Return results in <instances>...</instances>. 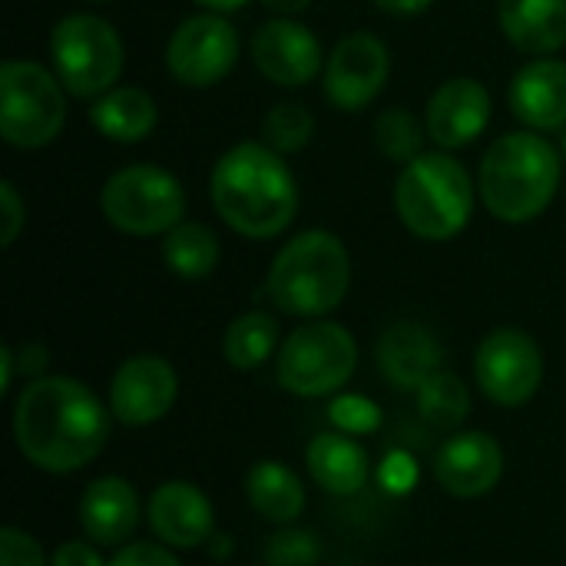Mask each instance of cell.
<instances>
[{
  "instance_id": "1",
  "label": "cell",
  "mask_w": 566,
  "mask_h": 566,
  "mask_svg": "<svg viewBox=\"0 0 566 566\" xmlns=\"http://www.w3.org/2000/svg\"><path fill=\"white\" fill-rule=\"evenodd\" d=\"M103 401L76 378H33L13 405V441L20 454L46 474H73L93 464L109 441Z\"/></svg>"
},
{
  "instance_id": "2",
  "label": "cell",
  "mask_w": 566,
  "mask_h": 566,
  "mask_svg": "<svg viewBox=\"0 0 566 566\" xmlns=\"http://www.w3.org/2000/svg\"><path fill=\"white\" fill-rule=\"evenodd\" d=\"M209 196L222 222L245 239L282 235L298 212V186L265 143H239L212 166Z\"/></svg>"
},
{
  "instance_id": "3",
  "label": "cell",
  "mask_w": 566,
  "mask_h": 566,
  "mask_svg": "<svg viewBox=\"0 0 566 566\" xmlns=\"http://www.w3.org/2000/svg\"><path fill=\"white\" fill-rule=\"evenodd\" d=\"M478 186L494 219L531 222L560 189V156L537 133H507L488 146Z\"/></svg>"
},
{
  "instance_id": "4",
  "label": "cell",
  "mask_w": 566,
  "mask_h": 566,
  "mask_svg": "<svg viewBox=\"0 0 566 566\" xmlns=\"http://www.w3.org/2000/svg\"><path fill=\"white\" fill-rule=\"evenodd\" d=\"M348 285L352 259L345 242L328 229H308L282 245L269 269L265 292L285 315L322 318L345 302Z\"/></svg>"
},
{
  "instance_id": "5",
  "label": "cell",
  "mask_w": 566,
  "mask_h": 566,
  "mask_svg": "<svg viewBox=\"0 0 566 566\" xmlns=\"http://www.w3.org/2000/svg\"><path fill=\"white\" fill-rule=\"evenodd\" d=\"M395 209L408 232L428 242L461 235L474 212V182L448 153H421L395 182Z\"/></svg>"
},
{
  "instance_id": "6",
  "label": "cell",
  "mask_w": 566,
  "mask_h": 566,
  "mask_svg": "<svg viewBox=\"0 0 566 566\" xmlns=\"http://www.w3.org/2000/svg\"><path fill=\"white\" fill-rule=\"evenodd\" d=\"M358 368V345L345 325L308 322L295 328L275 361V378L285 391L298 398H328L348 385Z\"/></svg>"
},
{
  "instance_id": "7",
  "label": "cell",
  "mask_w": 566,
  "mask_h": 566,
  "mask_svg": "<svg viewBox=\"0 0 566 566\" xmlns=\"http://www.w3.org/2000/svg\"><path fill=\"white\" fill-rule=\"evenodd\" d=\"M66 119L63 83L33 60H7L0 66V136L17 149L53 143Z\"/></svg>"
},
{
  "instance_id": "8",
  "label": "cell",
  "mask_w": 566,
  "mask_h": 566,
  "mask_svg": "<svg viewBox=\"0 0 566 566\" xmlns=\"http://www.w3.org/2000/svg\"><path fill=\"white\" fill-rule=\"evenodd\" d=\"M50 60L66 93L96 99L116 86L126 56L119 33L103 17L70 13L50 33Z\"/></svg>"
},
{
  "instance_id": "9",
  "label": "cell",
  "mask_w": 566,
  "mask_h": 566,
  "mask_svg": "<svg viewBox=\"0 0 566 566\" xmlns=\"http://www.w3.org/2000/svg\"><path fill=\"white\" fill-rule=\"evenodd\" d=\"M99 209L113 229L149 239L166 235L182 222L186 192L172 172L149 163H136L106 179L99 192Z\"/></svg>"
},
{
  "instance_id": "10",
  "label": "cell",
  "mask_w": 566,
  "mask_h": 566,
  "mask_svg": "<svg viewBox=\"0 0 566 566\" xmlns=\"http://www.w3.org/2000/svg\"><path fill=\"white\" fill-rule=\"evenodd\" d=\"M474 378L481 391L501 408L527 405L544 381V355L521 328L491 332L474 355Z\"/></svg>"
},
{
  "instance_id": "11",
  "label": "cell",
  "mask_w": 566,
  "mask_h": 566,
  "mask_svg": "<svg viewBox=\"0 0 566 566\" xmlns=\"http://www.w3.org/2000/svg\"><path fill=\"white\" fill-rule=\"evenodd\" d=\"M239 33L222 13H196L176 27L166 46V66L182 86H212L232 73Z\"/></svg>"
},
{
  "instance_id": "12",
  "label": "cell",
  "mask_w": 566,
  "mask_h": 566,
  "mask_svg": "<svg viewBox=\"0 0 566 566\" xmlns=\"http://www.w3.org/2000/svg\"><path fill=\"white\" fill-rule=\"evenodd\" d=\"M179 398L176 368L159 355H133L119 365L109 385V411L126 428L163 421Z\"/></svg>"
},
{
  "instance_id": "13",
  "label": "cell",
  "mask_w": 566,
  "mask_h": 566,
  "mask_svg": "<svg viewBox=\"0 0 566 566\" xmlns=\"http://www.w3.org/2000/svg\"><path fill=\"white\" fill-rule=\"evenodd\" d=\"M391 56L375 33L345 36L325 63V96L335 109H365L388 83Z\"/></svg>"
},
{
  "instance_id": "14",
  "label": "cell",
  "mask_w": 566,
  "mask_h": 566,
  "mask_svg": "<svg viewBox=\"0 0 566 566\" xmlns=\"http://www.w3.org/2000/svg\"><path fill=\"white\" fill-rule=\"evenodd\" d=\"M434 478L451 497H484L504 478V448L488 431L451 434L434 458Z\"/></svg>"
},
{
  "instance_id": "15",
  "label": "cell",
  "mask_w": 566,
  "mask_h": 566,
  "mask_svg": "<svg viewBox=\"0 0 566 566\" xmlns=\"http://www.w3.org/2000/svg\"><path fill=\"white\" fill-rule=\"evenodd\" d=\"M252 60L265 80L279 86H305L322 70V43L292 17H275L255 30Z\"/></svg>"
},
{
  "instance_id": "16",
  "label": "cell",
  "mask_w": 566,
  "mask_h": 566,
  "mask_svg": "<svg viewBox=\"0 0 566 566\" xmlns=\"http://www.w3.org/2000/svg\"><path fill=\"white\" fill-rule=\"evenodd\" d=\"M153 534L176 551H196L216 537L212 501L189 481H166L153 491L146 507Z\"/></svg>"
},
{
  "instance_id": "17",
  "label": "cell",
  "mask_w": 566,
  "mask_h": 566,
  "mask_svg": "<svg viewBox=\"0 0 566 566\" xmlns=\"http://www.w3.org/2000/svg\"><path fill=\"white\" fill-rule=\"evenodd\" d=\"M491 123V93L471 76L444 80L424 113L428 136L444 149H461L474 143Z\"/></svg>"
},
{
  "instance_id": "18",
  "label": "cell",
  "mask_w": 566,
  "mask_h": 566,
  "mask_svg": "<svg viewBox=\"0 0 566 566\" xmlns=\"http://www.w3.org/2000/svg\"><path fill=\"white\" fill-rule=\"evenodd\" d=\"M444 348L421 322H398L378 338V371L398 391H418L441 371Z\"/></svg>"
},
{
  "instance_id": "19",
  "label": "cell",
  "mask_w": 566,
  "mask_h": 566,
  "mask_svg": "<svg viewBox=\"0 0 566 566\" xmlns=\"http://www.w3.org/2000/svg\"><path fill=\"white\" fill-rule=\"evenodd\" d=\"M511 109L531 129L566 126V63L557 56H537L511 80Z\"/></svg>"
},
{
  "instance_id": "20",
  "label": "cell",
  "mask_w": 566,
  "mask_h": 566,
  "mask_svg": "<svg viewBox=\"0 0 566 566\" xmlns=\"http://www.w3.org/2000/svg\"><path fill=\"white\" fill-rule=\"evenodd\" d=\"M80 527L93 544L123 547L139 527L136 488L116 474L96 478L80 497Z\"/></svg>"
},
{
  "instance_id": "21",
  "label": "cell",
  "mask_w": 566,
  "mask_h": 566,
  "mask_svg": "<svg viewBox=\"0 0 566 566\" xmlns=\"http://www.w3.org/2000/svg\"><path fill=\"white\" fill-rule=\"evenodd\" d=\"M305 464H308V474L315 478V484L335 497H352V494L365 491V484L371 478L368 451L345 431H325V434L312 438V444L305 451Z\"/></svg>"
},
{
  "instance_id": "22",
  "label": "cell",
  "mask_w": 566,
  "mask_h": 566,
  "mask_svg": "<svg viewBox=\"0 0 566 566\" xmlns=\"http://www.w3.org/2000/svg\"><path fill=\"white\" fill-rule=\"evenodd\" d=\"M504 36L524 53H557L566 43V0H501Z\"/></svg>"
},
{
  "instance_id": "23",
  "label": "cell",
  "mask_w": 566,
  "mask_h": 566,
  "mask_svg": "<svg viewBox=\"0 0 566 566\" xmlns=\"http://www.w3.org/2000/svg\"><path fill=\"white\" fill-rule=\"evenodd\" d=\"M90 123L106 139L139 143L156 129L159 109H156V99L146 90H139V86H113V90H106L103 96L93 99Z\"/></svg>"
},
{
  "instance_id": "24",
  "label": "cell",
  "mask_w": 566,
  "mask_h": 566,
  "mask_svg": "<svg viewBox=\"0 0 566 566\" xmlns=\"http://www.w3.org/2000/svg\"><path fill=\"white\" fill-rule=\"evenodd\" d=\"M245 494H249L252 511L265 517L269 524L289 527L305 511V488L298 474L285 468L282 461H259L245 478Z\"/></svg>"
},
{
  "instance_id": "25",
  "label": "cell",
  "mask_w": 566,
  "mask_h": 566,
  "mask_svg": "<svg viewBox=\"0 0 566 566\" xmlns=\"http://www.w3.org/2000/svg\"><path fill=\"white\" fill-rule=\"evenodd\" d=\"M163 262L179 279H206L219 265V239L202 222H179L163 239Z\"/></svg>"
},
{
  "instance_id": "26",
  "label": "cell",
  "mask_w": 566,
  "mask_h": 566,
  "mask_svg": "<svg viewBox=\"0 0 566 566\" xmlns=\"http://www.w3.org/2000/svg\"><path fill=\"white\" fill-rule=\"evenodd\" d=\"M279 345V322L265 312H245L226 328V361L239 371H252L272 358Z\"/></svg>"
},
{
  "instance_id": "27",
  "label": "cell",
  "mask_w": 566,
  "mask_h": 566,
  "mask_svg": "<svg viewBox=\"0 0 566 566\" xmlns=\"http://www.w3.org/2000/svg\"><path fill=\"white\" fill-rule=\"evenodd\" d=\"M418 411L431 428L458 431L471 415V391L458 375L438 371L418 388Z\"/></svg>"
},
{
  "instance_id": "28",
  "label": "cell",
  "mask_w": 566,
  "mask_h": 566,
  "mask_svg": "<svg viewBox=\"0 0 566 566\" xmlns=\"http://www.w3.org/2000/svg\"><path fill=\"white\" fill-rule=\"evenodd\" d=\"M375 143L378 149L391 159V163H401L408 166L411 159H418L424 149V129L421 123L415 119V113L401 109V106H391L385 109L378 119H375Z\"/></svg>"
},
{
  "instance_id": "29",
  "label": "cell",
  "mask_w": 566,
  "mask_h": 566,
  "mask_svg": "<svg viewBox=\"0 0 566 566\" xmlns=\"http://www.w3.org/2000/svg\"><path fill=\"white\" fill-rule=\"evenodd\" d=\"M312 129H315V119L302 103H279L265 113V123H262L265 146H272L279 156L298 153L312 139Z\"/></svg>"
},
{
  "instance_id": "30",
  "label": "cell",
  "mask_w": 566,
  "mask_h": 566,
  "mask_svg": "<svg viewBox=\"0 0 566 566\" xmlns=\"http://www.w3.org/2000/svg\"><path fill=\"white\" fill-rule=\"evenodd\" d=\"M322 547L318 537L302 527H285L265 544V564L269 566H312L318 560Z\"/></svg>"
},
{
  "instance_id": "31",
  "label": "cell",
  "mask_w": 566,
  "mask_h": 566,
  "mask_svg": "<svg viewBox=\"0 0 566 566\" xmlns=\"http://www.w3.org/2000/svg\"><path fill=\"white\" fill-rule=\"evenodd\" d=\"M332 421L345 434H368L381 424V411L375 401H368L361 395H345L332 405Z\"/></svg>"
},
{
  "instance_id": "32",
  "label": "cell",
  "mask_w": 566,
  "mask_h": 566,
  "mask_svg": "<svg viewBox=\"0 0 566 566\" xmlns=\"http://www.w3.org/2000/svg\"><path fill=\"white\" fill-rule=\"evenodd\" d=\"M0 566H46V554L20 527H3L0 531Z\"/></svg>"
},
{
  "instance_id": "33",
  "label": "cell",
  "mask_w": 566,
  "mask_h": 566,
  "mask_svg": "<svg viewBox=\"0 0 566 566\" xmlns=\"http://www.w3.org/2000/svg\"><path fill=\"white\" fill-rule=\"evenodd\" d=\"M109 566H182L159 544H123Z\"/></svg>"
},
{
  "instance_id": "34",
  "label": "cell",
  "mask_w": 566,
  "mask_h": 566,
  "mask_svg": "<svg viewBox=\"0 0 566 566\" xmlns=\"http://www.w3.org/2000/svg\"><path fill=\"white\" fill-rule=\"evenodd\" d=\"M0 206H3V232H0V245L3 249H10L13 242H17V235H20V229H23V199H20V192H17V186L10 182V179H3L0 182Z\"/></svg>"
},
{
  "instance_id": "35",
  "label": "cell",
  "mask_w": 566,
  "mask_h": 566,
  "mask_svg": "<svg viewBox=\"0 0 566 566\" xmlns=\"http://www.w3.org/2000/svg\"><path fill=\"white\" fill-rule=\"evenodd\" d=\"M50 566H109L103 560V554L93 544H80V541H66L53 551Z\"/></svg>"
},
{
  "instance_id": "36",
  "label": "cell",
  "mask_w": 566,
  "mask_h": 566,
  "mask_svg": "<svg viewBox=\"0 0 566 566\" xmlns=\"http://www.w3.org/2000/svg\"><path fill=\"white\" fill-rule=\"evenodd\" d=\"M431 3H434V0H375L378 10L395 13V17H415V13L428 10Z\"/></svg>"
},
{
  "instance_id": "37",
  "label": "cell",
  "mask_w": 566,
  "mask_h": 566,
  "mask_svg": "<svg viewBox=\"0 0 566 566\" xmlns=\"http://www.w3.org/2000/svg\"><path fill=\"white\" fill-rule=\"evenodd\" d=\"M312 0H262V7H269L272 13L279 17H292V13H302Z\"/></svg>"
},
{
  "instance_id": "38",
  "label": "cell",
  "mask_w": 566,
  "mask_h": 566,
  "mask_svg": "<svg viewBox=\"0 0 566 566\" xmlns=\"http://www.w3.org/2000/svg\"><path fill=\"white\" fill-rule=\"evenodd\" d=\"M199 7H206L209 13H229V10H239L245 7L249 0H196Z\"/></svg>"
},
{
  "instance_id": "39",
  "label": "cell",
  "mask_w": 566,
  "mask_h": 566,
  "mask_svg": "<svg viewBox=\"0 0 566 566\" xmlns=\"http://www.w3.org/2000/svg\"><path fill=\"white\" fill-rule=\"evenodd\" d=\"M560 149H564V156H566V126L560 129Z\"/></svg>"
},
{
  "instance_id": "40",
  "label": "cell",
  "mask_w": 566,
  "mask_h": 566,
  "mask_svg": "<svg viewBox=\"0 0 566 566\" xmlns=\"http://www.w3.org/2000/svg\"><path fill=\"white\" fill-rule=\"evenodd\" d=\"M96 3H103V0H96Z\"/></svg>"
}]
</instances>
